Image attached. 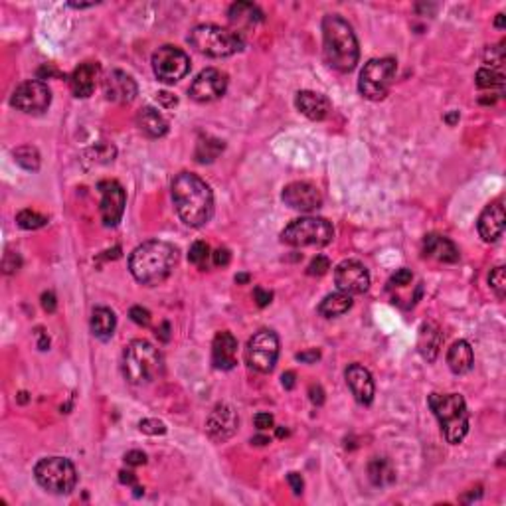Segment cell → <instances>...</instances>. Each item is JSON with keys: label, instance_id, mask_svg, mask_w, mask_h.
Segmentation results:
<instances>
[{"label": "cell", "instance_id": "29", "mask_svg": "<svg viewBox=\"0 0 506 506\" xmlns=\"http://www.w3.org/2000/svg\"><path fill=\"white\" fill-rule=\"evenodd\" d=\"M352 309V295H348L345 291H336L326 295L319 305V312L324 319H336V317H342L345 312Z\"/></svg>", "mask_w": 506, "mask_h": 506}, {"label": "cell", "instance_id": "28", "mask_svg": "<svg viewBox=\"0 0 506 506\" xmlns=\"http://www.w3.org/2000/svg\"><path fill=\"white\" fill-rule=\"evenodd\" d=\"M447 364L453 374H467L471 372L475 364V354H472L471 345L467 340H457L453 342L447 350Z\"/></svg>", "mask_w": 506, "mask_h": 506}, {"label": "cell", "instance_id": "12", "mask_svg": "<svg viewBox=\"0 0 506 506\" xmlns=\"http://www.w3.org/2000/svg\"><path fill=\"white\" fill-rule=\"evenodd\" d=\"M10 103L22 113L40 115L52 103V92L44 81L28 80L14 89Z\"/></svg>", "mask_w": 506, "mask_h": 506}, {"label": "cell", "instance_id": "48", "mask_svg": "<svg viewBox=\"0 0 506 506\" xmlns=\"http://www.w3.org/2000/svg\"><path fill=\"white\" fill-rule=\"evenodd\" d=\"M287 481H289V484H291V489H293V493H295V495H303L305 483H303V477H301L299 472H289Z\"/></svg>", "mask_w": 506, "mask_h": 506}, {"label": "cell", "instance_id": "39", "mask_svg": "<svg viewBox=\"0 0 506 506\" xmlns=\"http://www.w3.org/2000/svg\"><path fill=\"white\" fill-rule=\"evenodd\" d=\"M20 267H22V259H20V255H18V253H14V252L4 253V259H2V271H4L6 275L16 273Z\"/></svg>", "mask_w": 506, "mask_h": 506}, {"label": "cell", "instance_id": "23", "mask_svg": "<svg viewBox=\"0 0 506 506\" xmlns=\"http://www.w3.org/2000/svg\"><path fill=\"white\" fill-rule=\"evenodd\" d=\"M424 253L427 257L441 261V263H457L461 257L459 247L451 242L445 236L439 233H429L424 240Z\"/></svg>", "mask_w": 506, "mask_h": 506}, {"label": "cell", "instance_id": "37", "mask_svg": "<svg viewBox=\"0 0 506 506\" xmlns=\"http://www.w3.org/2000/svg\"><path fill=\"white\" fill-rule=\"evenodd\" d=\"M489 285H491V289L495 291V295L498 297V299H505L506 275H505V267H503V265H498V267H495V269L491 271V275H489Z\"/></svg>", "mask_w": 506, "mask_h": 506}, {"label": "cell", "instance_id": "43", "mask_svg": "<svg viewBox=\"0 0 506 506\" xmlns=\"http://www.w3.org/2000/svg\"><path fill=\"white\" fill-rule=\"evenodd\" d=\"M129 317H131V321L137 322L138 326H149L150 324V312L143 307H133L129 311Z\"/></svg>", "mask_w": 506, "mask_h": 506}, {"label": "cell", "instance_id": "35", "mask_svg": "<svg viewBox=\"0 0 506 506\" xmlns=\"http://www.w3.org/2000/svg\"><path fill=\"white\" fill-rule=\"evenodd\" d=\"M16 224H18L22 230H40V228H44L48 224V218L42 216V214H38V212H34V210H22V212H18V216H16Z\"/></svg>", "mask_w": 506, "mask_h": 506}, {"label": "cell", "instance_id": "34", "mask_svg": "<svg viewBox=\"0 0 506 506\" xmlns=\"http://www.w3.org/2000/svg\"><path fill=\"white\" fill-rule=\"evenodd\" d=\"M14 161L18 162L22 166L24 171H30V173H36L40 168V152L30 147V145H24V147H18L14 149Z\"/></svg>", "mask_w": 506, "mask_h": 506}, {"label": "cell", "instance_id": "58", "mask_svg": "<svg viewBox=\"0 0 506 506\" xmlns=\"http://www.w3.org/2000/svg\"><path fill=\"white\" fill-rule=\"evenodd\" d=\"M252 443H253V445H259V447H263V445H269V443H271V439L265 438V435H257V438L252 439Z\"/></svg>", "mask_w": 506, "mask_h": 506}, {"label": "cell", "instance_id": "19", "mask_svg": "<svg viewBox=\"0 0 506 506\" xmlns=\"http://www.w3.org/2000/svg\"><path fill=\"white\" fill-rule=\"evenodd\" d=\"M505 222L506 214L503 200H496V202L484 208L481 218L477 222V230H479V236L483 238V242H496L505 231Z\"/></svg>", "mask_w": 506, "mask_h": 506}, {"label": "cell", "instance_id": "16", "mask_svg": "<svg viewBox=\"0 0 506 506\" xmlns=\"http://www.w3.org/2000/svg\"><path fill=\"white\" fill-rule=\"evenodd\" d=\"M238 426H240V417L228 403H218L206 419L208 435L218 443L228 441L238 431Z\"/></svg>", "mask_w": 506, "mask_h": 506}, {"label": "cell", "instance_id": "56", "mask_svg": "<svg viewBox=\"0 0 506 506\" xmlns=\"http://www.w3.org/2000/svg\"><path fill=\"white\" fill-rule=\"evenodd\" d=\"M119 481L123 484H129V486H135L137 484V477L131 471H121L119 472Z\"/></svg>", "mask_w": 506, "mask_h": 506}, {"label": "cell", "instance_id": "14", "mask_svg": "<svg viewBox=\"0 0 506 506\" xmlns=\"http://www.w3.org/2000/svg\"><path fill=\"white\" fill-rule=\"evenodd\" d=\"M97 188L101 192V206H99L101 222L107 228H115L125 214V190L117 180H103L97 185Z\"/></svg>", "mask_w": 506, "mask_h": 506}, {"label": "cell", "instance_id": "26", "mask_svg": "<svg viewBox=\"0 0 506 506\" xmlns=\"http://www.w3.org/2000/svg\"><path fill=\"white\" fill-rule=\"evenodd\" d=\"M443 345V334L439 331L438 324L433 322H424L419 334H417V348H419V354L426 358L427 362H433L438 358L439 350Z\"/></svg>", "mask_w": 506, "mask_h": 506}, {"label": "cell", "instance_id": "45", "mask_svg": "<svg viewBox=\"0 0 506 506\" xmlns=\"http://www.w3.org/2000/svg\"><path fill=\"white\" fill-rule=\"evenodd\" d=\"M253 424H255V427L259 429V431H265V429H271V427L275 426V419H273V415L271 414H257L255 417H253Z\"/></svg>", "mask_w": 506, "mask_h": 506}, {"label": "cell", "instance_id": "27", "mask_svg": "<svg viewBox=\"0 0 506 506\" xmlns=\"http://www.w3.org/2000/svg\"><path fill=\"white\" fill-rule=\"evenodd\" d=\"M137 127L143 135L149 138H161L168 133V123L166 119L152 107H143L137 113Z\"/></svg>", "mask_w": 506, "mask_h": 506}, {"label": "cell", "instance_id": "36", "mask_svg": "<svg viewBox=\"0 0 506 506\" xmlns=\"http://www.w3.org/2000/svg\"><path fill=\"white\" fill-rule=\"evenodd\" d=\"M210 255H212V253H210V245H208L206 242H194L192 247H190V253H188V259H190V263H194L196 267L206 269Z\"/></svg>", "mask_w": 506, "mask_h": 506}, {"label": "cell", "instance_id": "18", "mask_svg": "<svg viewBox=\"0 0 506 506\" xmlns=\"http://www.w3.org/2000/svg\"><path fill=\"white\" fill-rule=\"evenodd\" d=\"M105 97L113 103H131L137 97V81L121 69H113L103 80Z\"/></svg>", "mask_w": 506, "mask_h": 506}, {"label": "cell", "instance_id": "52", "mask_svg": "<svg viewBox=\"0 0 506 506\" xmlns=\"http://www.w3.org/2000/svg\"><path fill=\"white\" fill-rule=\"evenodd\" d=\"M157 101H159V103H161L162 107H168V109H171V107H174V105L178 103V99L174 97L173 93H168V92H161V93H159V95H157Z\"/></svg>", "mask_w": 506, "mask_h": 506}, {"label": "cell", "instance_id": "4", "mask_svg": "<svg viewBox=\"0 0 506 506\" xmlns=\"http://www.w3.org/2000/svg\"><path fill=\"white\" fill-rule=\"evenodd\" d=\"M441 431L451 445H459L469 433V412L461 393H431L427 398Z\"/></svg>", "mask_w": 506, "mask_h": 506}, {"label": "cell", "instance_id": "5", "mask_svg": "<svg viewBox=\"0 0 506 506\" xmlns=\"http://www.w3.org/2000/svg\"><path fill=\"white\" fill-rule=\"evenodd\" d=\"M162 372L161 352L147 340H133L123 352V374L129 384L143 386L157 380Z\"/></svg>", "mask_w": 506, "mask_h": 506}, {"label": "cell", "instance_id": "8", "mask_svg": "<svg viewBox=\"0 0 506 506\" xmlns=\"http://www.w3.org/2000/svg\"><path fill=\"white\" fill-rule=\"evenodd\" d=\"M34 479L52 495H69L78 484V471L66 457H46L34 467Z\"/></svg>", "mask_w": 506, "mask_h": 506}, {"label": "cell", "instance_id": "3", "mask_svg": "<svg viewBox=\"0 0 506 506\" xmlns=\"http://www.w3.org/2000/svg\"><path fill=\"white\" fill-rule=\"evenodd\" d=\"M322 50L328 66L340 73L356 68L360 48L352 26L338 14H326L322 20Z\"/></svg>", "mask_w": 506, "mask_h": 506}, {"label": "cell", "instance_id": "60", "mask_svg": "<svg viewBox=\"0 0 506 506\" xmlns=\"http://www.w3.org/2000/svg\"><path fill=\"white\" fill-rule=\"evenodd\" d=\"M247 281H250V275H247V273L236 275V283H247Z\"/></svg>", "mask_w": 506, "mask_h": 506}, {"label": "cell", "instance_id": "25", "mask_svg": "<svg viewBox=\"0 0 506 506\" xmlns=\"http://www.w3.org/2000/svg\"><path fill=\"white\" fill-rule=\"evenodd\" d=\"M228 20H230L233 32L245 30V28H255L263 20V12L253 2H233L228 10ZM240 34V32H238Z\"/></svg>", "mask_w": 506, "mask_h": 506}, {"label": "cell", "instance_id": "47", "mask_svg": "<svg viewBox=\"0 0 506 506\" xmlns=\"http://www.w3.org/2000/svg\"><path fill=\"white\" fill-rule=\"evenodd\" d=\"M125 463L129 467H140L147 463V455L143 451H129L125 455Z\"/></svg>", "mask_w": 506, "mask_h": 506}, {"label": "cell", "instance_id": "20", "mask_svg": "<svg viewBox=\"0 0 506 506\" xmlns=\"http://www.w3.org/2000/svg\"><path fill=\"white\" fill-rule=\"evenodd\" d=\"M346 384L352 391V396L356 398V402L360 405H370L374 400V393H376V386H374V380L368 370L364 368L362 364H350L345 372Z\"/></svg>", "mask_w": 506, "mask_h": 506}, {"label": "cell", "instance_id": "53", "mask_svg": "<svg viewBox=\"0 0 506 506\" xmlns=\"http://www.w3.org/2000/svg\"><path fill=\"white\" fill-rule=\"evenodd\" d=\"M52 75H56V78H59L62 73H59L58 69H54V66H44V68L38 69V80H40V81L46 80V78H52Z\"/></svg>", "mask_w": 506, "mask_h": 506}, {"label": "cell", "instance_id": "32", "mask_svg": "<svg viewBox=\"0 0 506 506\" xmlns=\"http://www.w3.org/2000/svg\"><path fill=\"white\" fill-rule=\"evenodd\" d=\"M224 147H226V145H224V140H219V138L202 137L198 140V145H196L194 159L198 162H202V164L214 162L219 154H222Z\"/></svg>", "mask_w": 506, "mask_h": 506}, {"label": "cell", "instance_id": "24", "mask_svg": "<svg viewBox=\"0 0 506 506\" xmlns=\"http://www.w3.org/2000/svg\"><path fill=\"white\" fill-rule=\"evenodd\" d=\"M295 105L301 113L311 121H322L331 113V101L317 92H299L295 97Z\"/></svg>", "mask_w": 506, "mask_h": 506}, {"label": "cell", "instance_id": "7", "mask_svg": "<svg viewBox=\"0 0 506 506\" xmlns=\"http://www.w3.org/2000/svg\"><path fill=\"white\" fill-rule=\"evenodd\" d=\"M334 240V228L324 218H297L281 231V242L291 247H324Z\"/></svg>", "mask_w": 506, "mask_h": 506}, {"label": "cell", "instance_id": "46", "mask_svg": "<svg viewBox=\"0 0 506 506\" xmlns=\"http://www.w3.org/2000/svg\"><path fill=\"white\" fill-rule=\"evenodd\" d=\"M253 299L257 303V307H267L271 299H273V293L271 291H265L261 287H255L253 289Z\"/></svg>", "mask_w": 506, "mask_h": 506}, {"label": "cell", "instance_id": "6", "mask_svg": "<svg viewBox=\"0 0 506 506\" xmlns=\"http://www.w3.org/2000/svg\"><path fill=\"white\" fill-rule=\"evenodd\" d=\"M190 46L210 58H230L243 50L242 34L216 24H200L188 34Z\"/></svg>", "mask_w": 506, "mask_h": 506}, {"label": "cell", "instance_id": "51", "mask_svg": "<svg viewBox=\"0 0 506 506\" xmlns=\"http://www.w3.org/2000/svg\"><path fill=\"white\" fill-rule=\"evenodd\" d=\"M309 396H311V402L315 405H322L324 403V390L319 384H312L311 388H309Z\"/></svg>", "mask_w": 506, "mask_h": 506}, {"label": "cell", "instance_id": "55", "mask_svg": "<svg viewBox=\"0 0 506 506\" xmlns=\"http://www.w3.org/2000/svg\"><path fill=\"white\" fill-rule=\"evenodd\" d=\"M157 336H159V340H162V342H168V340H171V324H168V322H162L161 328H157Z\"/></svg>", "mask_w": 506, "mask_h": 506}, {"label": "cell", "instance_id": "38", "mask_svg": "<svg viewBox=\"0 0 506 506\" xmlns=\"http://www.w3.org/2000/svg\"><path fill=\"white\" fill-rule=\"evenodd\" d=\"M328 269H331V259L324 257V255H317L309 263V267H307V273L312 277H322Z\"/></svg>", "mask_w": 506, "mask_h": 506}, {"label": "cell", "instance_id": "63", "mask_svg": "<svg viewBox=\"0 0 506 506\" xmlns=\"http://www.w3.org/2000/svg\"><path fill=\"white\" fill-rule=\"evenodd\" d=\"M26 396H28V393H26V391H22V393H20V402H26V400H28V398H26Z\"/></svg>", "mask_w": 506, "mask_h": 506}, {"label": "cell", "instance_id": "40", "mask_svg": "<svg viewBox=\"0 0 506 506\" xmlns=\"http://www.w3.org/2000/svg\"><path fill=\"white\" fill-rule=\"evenodd\" d=\"M138 429L147 435H164L166 433V426L159 419H143L138 424Z\"/></svg>", "mask_w": 506, "mask_h": 506}, {"label": "cell", "instance_id": "49", "mask_svg": "<svg viewBox=\"0 0 506 506\" xmlns=\"http://www.w3.org/2000/svg\"><path fill=\"white\" fill-rule=\"evenodd\" d=\"M42 307L46 312H54L58 309V301H56V295L52 291H48L42 295Z\"/></svg>", "mask_w": 506, "mask_h": 506}, {"label": "cell", "instance_id": "62", "mask_svg": "<svg viewBox=\"0 0 506 506\" xmlns=\"http://www.w3.org/2000/svg\"><path fill=\"white\" fill-rule=\"evenodd\" d=\"M277 435H279V438H285V435H287V429L279 427V429H277Z\"/></svg>", "mask_w": 506, "mask_h": 506}, {"label": "cell", "instance_id": "15", "mask_svg": "<svg viewBox=\"0 0 506 506\" xmlns=\"http://www.w3.org/2000/svg\"><path fill=\"white\" fill-rule=\"evenodd\" d=\"M228 89V75L216 68L202 69L190 85V97L198 103H210L219 99Z\"/></svg>", "mask_w": 506, "mask_h": 506}, {"label": "cell", "instance_id": "11", "mask_svg": "<svg viewBox=\"0 0 506 506\" xmlns=\"http://www.w3.org/2000/svg\"><path fill=\"white\" fill-rule=\"evenodd\" d=\"M152 71L162 83H176L190 71V58L180 48L162 46L152 54Z\"/></svg>", "mask_w": 506, "mask_h": 506}, {"label": "cell", "instance_id": "21", "mask_svg": "<svg viewBox=\"0 0 506 506\" xmlns=\"http://www.w3.org/2000/svg\"><path fill=\"white\" fill-rule=\"evenodd\" d=\"M99 73H101V68H99L97 62H83V64H80L78 68L73 69V73L69 75L71 93H73L75 97H81V99L89 97V95L95 92Z\"/></svg>", "mask_w": 506, "mask_h": 506}, {"label": "cell", "instance_id": "13", "mask_svg": "<svg viewBox=\"0 0 506 506\" xmlns=\"http://www.w3.org/2000/svg\"><path fill=\"white\" fill-rule=\"evenodd\" d=\"M334 283L348 295H362L370 289V273L356 259H345L334 267Z\"/></svg>", "mask_w": 506, "mask_h": 506}, {"label": "cell", "instance_id": "42", "mask_svg": "<svg viewBox=\"0 0 506 506\" xmlns=\"http://www.w3.org/2000/svg\"><path fill=\"white\" fill-rule=\"evenodd\" d=\"M412 279H414V273L410 271V269H398L390 279V285H396V287H405V285H410L412 283Z\"/></svg>", "mask_w": 506, "mask_h": 506}, {"label": "cell", "instance_id": "17", "mask_svg": "<svg viewBox=\"0 0 506 506\" xmlns=\"http://www.w3.org/2000/svg\"><path fill=\"white\" fill-rule=\"evenodd\" d=\"M281 198L289 208L299 210V212H315L322 206L321 190L309 182H291L285 186Z\"/></svg>", "mask_w": 506, "mask_h": 506}, {"label": "cell", "instance_id": "59", "mask_svg": "<svg viewBox=\"0 0 506 506\" xmlns=\"http://www.w3.org/2000/svg\"><path fill=\"white\" fill-rule=\"evenodd\" d=\"M495 26H496V28H500V30L505 28V14H498V16H496Z\"/></svg>", "mask_w": 506, "mask_h": 506}, {"label": "cell", "instance_id": "9", "mask_svg": "<svg viewBox=\"0 0 506 506\" xmlns=\"http://www.w3.org/2000/svg\"><path fill=\"white\" fill-rule=\"evenodd\" d=\"M396 69H398V64L393 58L370 59L360 71L358 89L370 101L384 99L390 93L391 83L396 80Z\"/></svg>", "mask_w": 506, "mask_h": 506}, {"label": "cell", "instance_id": "44", "mask_svg": "<svg viewBox=\"0 0 506 506\" xmlns=\"http://www.w3.org/2000/svg\"><path fill=\"white\" fill-rule=\"evenodd\" d=\"M212 261L216 267H226V265H230L231 261V253L228 247H219L216 252L212 253Z\"/></svg>", "mask_w": 506, "mask_h": 506}, {"label": "cell", "instance_id": "50", "mask_svg": "<svg viewBox=\"0 0 506 506\" xmlns=\"http://www.w3.org/2000/svg\"><path fill=\"white\" fill-rule=\"evenodd\" d=\"M297 360H299V362H305V364H315V362L321 360V352H319L317 348L307 350V352H299V354H297Z\"/></svg>", "mask_w": 506, "mask_h": 506}, {"label": "cell", "instance_id": "22", "mask_svg": "<svg viewBox=\"0 0 506 506\" xmlns=\"http://www.w3.org/2000/svg\"><path fill=\"white\" fill-rule=\"evenodd\" d=\"M238 340L228 331L216 334L212 345V362L218 370H231L238 364Z\"/></svg>", "mask_w": 506, "mask_h": 506}, {"label": "cell", "instance_id": "30", "mask_svg": "<svg viewBox=\"0 0 506 506\" xmlns=\"http://www.w3.org/2000/svg\"><path fill=\"white\" fill-rule=\"evenodd\" d=\"M117 326V317L115 312L107 307H97L92 312V333L93 336H97L99 340H109L113 333H115Z\"/></svg>", "mask_w": 506, "mask_h": 506}, {"label": "cell", "instance_id": "10", "mask_svg": "<svg viewBox=\"0 0 506 506\" xmlns=\"http://www.w3.org/2000/svg\"><path fill=\"white\" fill-rule=\"evenodd\" d=\"M279 358V338L273 331H259L250 338L245 346V362L255 372L267 374L275 368Z\"/></svg>", "mask_w": 506, "mask_h": 506}, {"label": "cell", "instance_id": "61", "mask_svg": "<svg viewBox=\"0 0 506 506\" xmlns=\"http://www.w3.org/2000/svg\"><path fill=\"white\" fill-rule=\"evenodd\" d=\"M69 6H71V8H89V6H93V4H73V2H71Z\"/></svg>", "mask_w": 506, "mask_h": 506}, {"label": "cell", "instance_id": "57", "mask_svg": "<svg viewBox=\"0 0 506 506\" xmlns=\"http://www.w3.org/2000/svg\"><path fill=\"white\" fill-rule=\"evenodd\" d=\"M457 121H459V111H451V113L445 115V123H447V125L453 127Z\"/></svg>", "mask_w": 506, "mask_h": 506}, {"label": "cell", "instance_id": "54", "mask_svg": "<svg viewBox=\"0 0 506 506\" xmlns=\"http://www.w3.org/2000/svg\"><path fill=\"white\" fill-rule=\"evenodd\" d=\"M295 378H297V376H295V372H285V374L281 376V384H283V388H285V390H293V388H295V384H297Z\"/></svg>", "mask_w": 506, "mask_h": 506}, {"label": "cell", "instance_id": "33", "mask_svg": "<svg viewBox=\"0 0 506 506\" xmlns=\"http://www.w3.org/2000/svg\"><path fill=\"white\" fill-rule=\"evenodd\" d=\"M477 85L481 89H491V92H498L503 93L505 89V78L498 69H491V68H481L477 71Z\"/></svg>", "mask_w": 506, "mask_h": 506}, {"label": "cell", "instance_id": "1", "mask_svg": "<svg viewBox=\"0 0 506 506\" xmlns=\"http://www.w3.org/2000/svg\"><path fill=\"white\" fill-rule=\"evenodd\" d=\"M174 208L180 219L190 228H202L214 216V194L210 186L192 173H180L174 176L173 186Z\"/></svg>", "mask_w": 506, "mask_h": 506}, {"label": "cell", "instance_id": "2", "mask_svg": "<svg viewBox=\"0 0 506 506\" xmlns=\"http://www.w3.org/2000/svg\"><path fill=\"white\" fill-rule=\"evenodd\" d=\"M178 261V252L173 243L150 240L140 243L129 257V269L138 283L154 287L166 281Z\"/></svg>", "mask_w": 506, "mask_h": 506}, {"label": "cell", "instance_id": "41", "mask_svg": "<svg viewBox=\"0 0 506 506\" xmlns=\"http://www.w3.org/2000/svg\"><path fill=\"white\" fill-rule=\"evenodd\" d=\"M484 59H486V64L491 62V69L500 68L503 62H505V48H503V44H500V46L489 48L486 54H484Z\"/></svg>", "mask_w": 506, "mask_h": 506}, {"label": "cell", "instance_id": "31", "mask_svg": "<svg viewBox=\"0 0 506 506\" xmlns=\"http://www.w3.org/2000/svg\"><path fill=\"white\" fill-rule=\"evenodd\" d=\"M368 477L374 486H386L396 481V471L388 459H372L368 463Z\"/></svg>", "mask_w": 506, "mask_h": 506}]
</instances>
